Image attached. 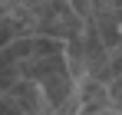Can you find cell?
<instances>
[{
    "label": "cell",
    "mask_w": 122,
    "mask_h": 115,
    "mask_svg": "<svg viewBox=\"0 0 122 115\" xmlns=\"http://www.w3.org/2000/svg\"><path fill=\"white\" fill-rule=\"evenodd\" d=\"M99 115H116V112H99Z\"/></svg>",
    "instance_id": "cell-7"
},
{
    "label": "cell",
    "mask_w": 122,
    "mask_h": 115,
    "mask_svg": "<svg viewBox=\"0 0 122 115\" xmlns=\"http://www.w3.org/2000/svg\"><path fill=\"white\" fill-rule=\"evenodd\" d=\"M89 23L96 26L99 43L106 46V53H116L122 49V10H96Z\"/></svg>",
    "instance_id": "cell-4"
},
{
    "label": "cell",
    "mask_w": 122,
    "mask_h": 115,
    "mask_svg": "<svg viewBox=\"0 0 122 115\" xmlns=\"http://www.w3.org/2000/svg\"><path fill=\"white\" fill-rule=\"evenodd\" d=\"M66 3H69V10H73V13H76L82 23L92 17V0H66Z\"/></svg>",
    "instance_id": "cell-5"
},
{
    "label": "cell",
    "mask_w": 122,
    "mask_h": 115,
    "mask_svg": "<svg viewBox=\"0 0 122 115\" xmlns=\"http://www.w3.org/2000/svg\"><path fill=\"white\" fill-rule=\"evenodd\" d=\"M30 13H33V36H50L66 43L82 33V20L69 10L66 0H46L40 7H33Z\"/></svg>",
    "instance_id": "cell-1"
},
{
    "label": "cell",
    "mask_w": 122,
    "mask_h": 115,
    "mask_svg": "<svg viewBox=\"0 0 122 115\" xmlns=\"http://www.w3.org/2000/svg\"><path fill=\"white\" fill-rule=\"evenodd\" d=\"M76 99H79V115H99L112 112L109 109V86H102L96 79H79L76 82Z\"/></svg>",
    "instance_id": "cell-3"
},
{
    "label": "cell",
    "mask_w": 122,
    "mask_h": 115,
    "mask_svg": "<svg viewBox=\"0 0 122 115\" xmlns=\"http://www.w3.org/2000/svg\"><path fill=\"white\" fill-rule=\"evenodd\" d=\"M33 36V13L26 7H13L3 3L0 7V49H7L13 39Z\"/></svg>",
    "instance_id": "cell-2"
},
{
    "label": "cell",
    "mask_w": 122,
    "mask_h": 115,
    "mask_svg": "<svg viewBox=\"0 0 122 115\" xmlns=\"http://www.w3.org/2000/svg\"><path fill=\"white\" fill-rule=\"evenodd\" d=\"M96 10H122V0H92V13Z\"/></svg>",
    "instance_id": "cell-6"
}]
</instances>
